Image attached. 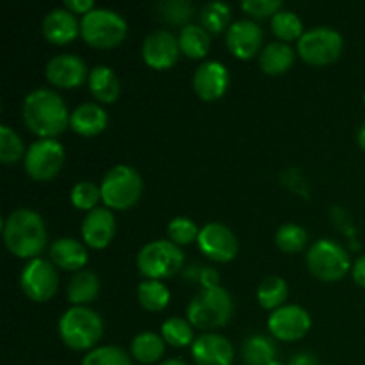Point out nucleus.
<instances>
[{"instance_id":"f257e3e1","label":"nucleus","mask_w":365,"mask_h":365,"mask_svg":"<svg viewBox=\"0 0 365 365\" xmlns=\"http://www.w3.org/2000/svg\"><path fill=\"white\" fill-rule=\"evenodd\" d=\"M71 113L57 91L38 88L29 93L21 106V118L29 130L39 139H56L70 127Z\"/></svg>"},{"instance_id":"f03ea898","label":"nucleus","mask_w":365,"mask_h":365,"mask_svg":"<svg viewBox=\"0 0 365 365\" xmlns=\"http://www.w3.org/2000/svg\"><path fill=\"white\" fill-rule=\"evenodd\" d=\"M4 245L14 257L38 259L46 246V227L43 217L32 209H16L4 220Z\"/></svg>"},{"instance_id":"7ed1b4c3","label":"nucleus","mask_w":365,"mask_h":365,"mask_svg":"<svg viewBox=\"0 0 365 365\" xmlns=\"http://www.w3.org/2000/svg\"><path fill=\"white\" fill-rule=\"evenodd\" d=\"M234 316V299L225 287L202 289L189 302L185 317L192 328H198L203 334L223 328Z\"/></svg>"},{"instance_id":"20e7f679","label":"nucleus","mask_w":365,"mask_h":365,"mask_svg":"<svg viewBox=\"0 0 365 365\" xmlns=\"http://www.w3.org/2000/svg\"><path fill=\"white\" fill-rule=\"evenodd\" d=\"M57 331L64 344L73 351L95 349L103 335V321L100 314L89 307H70L61 316Z\"/></svg>"},{"instance_id":"39448f33","label":"nucleus","mask_w":365,"mask_h":365,"mask_svg":"<svg viewBox=\"0 0 365 365\" xmlns=\"http://www.w3.org/2000/svg\"><path fill=\"white\" fill-rule=\"evenodd\" d=\"M128 34V24L120 13L106 7H95L82 16L81 36L89 46L98 50L116 48Z\"/></svg>"},{"instance_id":"423d86ee","label":"nucleus","mask_w":365,"mask_h":365,"mask_svg":"<svg viewBox=\"0 0 365 365\" xmlns=\"http://www.w3.org/2000/svg\"><path fill=\"white\" fill-rule=\"evenodd\" d=\"M143 177L128 164H116L102 178L100 191L107 209L127 210L139 202L143 195Z\"/></svg>"},{"instance_id":"0eeeda50","label":"nucleus","mask_w":365,"mask_h":365,"mask_svg":"<svg viewBox=\"0 0 365 365\" xmlns=\"http://www.w3.org/2000/svg\"><path fill=\"white\" fill-rule=\"evenodd\" d=\"M185 257L180 246L171 242L170 239L152 241L139 250L135 257L138 269L146 280H166L180 273L184 267Z\"/></svg>"},{"instance_id":"6e6552de","label":"nucleus","mask_w":365,"mask_h":365,"mask_svg":"<svg viewBox=\"0 0 365 365\" xmlns=\"http://www.w3.org/2000/svg\"><path fill=\"white\" fill-rule=\"evenodd\" d=\"M307 267L321 282H339L351 273V259L334 239H319L307 252Z\"/></svg>"},{"instance_id":"1a4fd4ad","label":"nucleus","mask_w":365,"mask_h":365,"mask_svg":"<svg viewBox=\"0 0 365 365\" xmlns=\"http://www.w3.org/2000/svg\"><path fill=\"white\" fill-rule=\"evenodd\" d=\"M344 39L337 29L314 27L305 31L298 41V53L305 63L314 66H327L341 57Z\"/></svg>"},{"instance_id":"9d476101","label":"nucleus","mask_w":365,"mask_h":365,"mask_svg":"<svg viewBox=\"0 0 365 365\" xmlns=\"http://www.w3.org/2000/svg\"><path fill=\"white\" fill-rule=\"evenodd\" d=\"M20 287L31 302H50L59 289L57 267L53 266L52 260L41 259V257L29 260L21 269Z\"/></svg>"},{"instance_id":"9b49d317","label":"nucleus","mask_w":365,"mask_h":365,"mask_svg":"<svg viewBox=\"0 0 365 365\" xmlns=\"http://www.w3.org/2000/svg\"><path fill=\"white\" fill-rule=\"evenodd\" d=\"M63 145L57 139H38L29 146L25 153L24 166L32 180L46 182L59 175L64 164Z\"/></svg>"},{"instance_id":"f8f14e48","label":"nucleus","mask_w":365,"mask_h":365,"mask_svg":"<svg viewBox=\"0 0 365 365\" xmlns=\"http://www.w3.org/2000/svg\"><path fill=\"white\" fill-rule=\"evenodd\" d=\"M196 245L207 259L220 264L234 260L239 252V241L232 228L220 221H210V223L203 225Z\"/></svg>"},{"instance_id":"ddd939ff","label":"nucleus","mask_w":365,"mask_h":365,"mask_svg":"<svg viewBox=\"0 0 365 365\" xmlns=\"http://www.w3.org/2000/svg\"><path fill=\"white\" fill-rule=\"evenodd\" d=\"M271 335L282 342H296L305 337L312 328V317L303 307L284 305L271 312L267 319Z\"/></svg>"},{"instance_id":"4468645a","label":"nucleus","mask_w":365,"mask_h":365,"mask_svg":"<svg viewBox=\"0 0 365 365\" xmlns=\"http://www.w3.org/2000/svg\"><path fill=\"white\" fill-rule=\"evenodd\" d=\"M143 61L153 70H168L175 66L180 57V43L178 36L168 29H159V31L150 32L143 41Z\"/></svg>"},{"instance_id":"2eb2a0df","label":"nucleus","mask_w":365,"mask_h":365,"mask_svg":"<svg viewBox=\"0 0 365 365\" xmlns=\"http://www.w3.org/2000/svg\"><path fill=\"white\" fill-rule=\"evenodd\" d=\"M45 77L56 88L75 89L88 81L89 70L82 57L75 53H59L46 63Z\"/></svg>"},{"instance_id":"dca6fc26","label":"nucleus","mask_w":365,"mask_h":365,"mask_svg":"<svg viewBox=\"0 0 365 365\" xmlns=\"http://www.w3.org/2000/svg\"><path fill=\"white\" fill-rule=\"evenodd\" d=\"M227 48L234 57L250 61L260 53L264 43V32L253 20H237L227 31Z\"/></svg>"},{"instance_id":"f3484780","label":"nucleus","mask_w":365,"mask_h":365,"mask_svg":"<svg viewBox=\"0 0 365 365\" xmlns=\"http://www.w3.org/2000/svg\"><path fill=\"white\" fill-rule=\"evenodd\" d=\"M230 84V73L220 61H203L192 75V89L203 102L220 100Z\"/></svg>"},{"instance_id":"a211bd4d","label":"nucleus","mask_w":365,"mask_h":365,"mask_svg":"<svg viewBox=\"0 0 365 365\" xmlns=\"http://www.w3.org/2000/svg\"><path fill=\"white\" fill-rule=\"evenodd\" d=\"M191 355L196 365H232L235 359L234 346L216 331L198 335L191 346Z\"/></svg>"},{"instance_id":"6ab92c4d","label":"nucleus","mask_w":365,"mask_h":365,"mask_svg":"<svg viewBox=\"0 0 365 365\" xmlns=\"http://www.w3.org/2000/svg\"><path fill=\"white\" fill-rule=\"evenodd\" d=\"M82 241L88 248L103 250L113 242L116 235V217L107 207H98L86 214L81 227Z\"/></svg>"},{"instance_id":"aec40b11","label":"nucleus","mask_w":365,"mask_h":365,"mask_svg":"<svg viewBox=\"0 0 365 365\" xmlns=\"http://www.w3.org/2000/svg\"><path fill=\"white\" fill-rule=\"evenodd\" d=\"M43 38L52 45H68L81 34V21L66 7L48 11L41 21Z\"/></svg>"},{"instance_id":"412c9836","label":"nucleus","mask_w":365,"mask_h":365,"mask_svg":"<svg viewBox=\"0 0 365 365\" xmlns=\"http://www.w3.org/2000/svg\"><path fill=\"white\" fill-rule=\"evenodd\" d=\"M107 123H109L107 110L98 102L81 103V106L71 110L70 128L75 134L84 135V138L102 134L107 128Z\"/></svg>"},{"instance_id":"4be33fe9","label":"nucleus","mask_w":365,"mask_h":365,"mask_svg":"<svg viewBox=\"0 0 365 365\" xmlns=\"http://www.w3.org/2000/svg\"><path fill=\"white\" fill-rule=\"evenodd\" d=\"M48 253L53 266L64 271H75V273L84 269L89 259L86 245L71 237H61L53 241Z\"/></svg>"},{"instance_id":"5701e85b","label":"nucleus","mask_w":365,"mask_h":365,"mask_svg":"<svg viewBox=\"0 0 365 365\" xmlns=\"http://www.w3.org/2000/svg\"><path fill=\"white\" fill-rule=\"evenodd\" d=\"M88 86L93 98L98 100V103H114L121 91V84L116 71L110 66H106V64H98V66L89 71Z\"/></svg>"},{"instance_id":"b1692460","label":"nucleus","mask_w":365,"mask_h":365,"mask_svg":"<svg viewBox=\"0 0 365 365\" xmlns=\"http://www.w3.org/2000/svg\"><path fill=\"white\" fill-rule=\"evenodd\" d=\"M294 50L289 43L271 41L260 50L259 66L266 75L277 77V75H284L285 71L291 70V66L294 64Z\"/></svg>"},{"instance_id":"393cba45","label":"nucleus","mask_w":365,"mask_h":365,"mask_svg":"<svg viewBox=\"0 0 365 365\" xmlns=\"http://www.w3.org/2000/svg\"><path fill=\"white\" fill-rule=\"evenodd\" d=\"M100 294V278L95 271L82 269L68 282L66 296L73 307H88Z\"/></svg>"},{"instance_id":"a878e982","label":"nucleus","mask_w":365,"mask_h":365,"mask_svg":"<svg viewBox=\"0 0 365 365\" xmlns=\"http://www.w3.org/2000/svg\"><path fill=\"white\" fill-rule=\"evenodd\" d=\"M166 342L155 331H141L132 339L130 356L139 364H157L164 355Z\"/></svg>"},{"instance_id":"bb28decb","label":"nucleus","mask_w":365,"mask_h":365,"mask_svg":"<svg viewBox=\"0 0 365 365\" xmlns=\"http://www.w3.org/2000/svg\"><path fill=\"white\" fill-rule=\"evenodd\" d=\"M180 50L189 59H203L210 52V34L200 24H189L178 32Z\"/></svg>"},{"instance_id":"cd10ccee","label":"nucleus","mask_w":365,"mask_h":365,"mask_svg":"<svg viewBox=\"0 0 365 365\" xmlns=\"http://www.w3.org/2000/svg\"><path fill=\"white\" fill-rule=\"evenodd\" d=\"M241 355L246 365H269L277 360V346L266 335H250L241 346Z\"/></svg>"},{"instance_id":"c85d7f7f","label":"nucleus","mask_w":365,"mask_h":365,"mask_svg":"<svg viewBox=\"0 0 365 365\" xmlns=\"http://www.w3.org/2000/svg\"><path fill=\"white\" fill-rule=\"evenodd\" d=\"M287 296V282L282 277H278V274L266 277L260 282L259 289H257V302H259V305L262 307L264 310H269V312L282 309V307L285 305Z\"/></svg>"},{"instance_id":"c756f323","label":"nucleus","mask_w":365,"mask_h":365,"mask_svg":"<svg viewBox=\"0 0 365 365\" xmlns=\"http://www.w3.org/2000/svg\"><path fill=\"white\" fill-rule=\"evenodd\" d=\"M171 292L163 282L143 280L138 287V302L146 312H163L170 305Z\"/></svg>"},{"instance_id":"7c9ffc66","label":"nucleus","mask_w":365,"mask_h":365,"mask_svg":"<svg viewBox=\"0 0 365 365\" xmlns=\"http://www.w3.org/2000/svg\"><path fill=\"white\" fill-rule=\"evenodd\" d=\"M160 337L171 348H185L195 342V328L187 317H168L160 327Z\"/></svg>"},{"instance_id":"2f4dec72","label":"nucleus","mask_w":365,"mask_h":365,"mask_svg":"<svg viewBox=\"0 0 365 365\" xmlns=\"http://www.w3.org/2000/svg\"><path fill=\"white\" fill-rule=\"evenodd\" d=\"M271 31L277 36L278 41L291 43L299 41L305 31H303V21L299 20L298 14L294 11L282 9L271 18Z\"/></svg>"},{"instance_id":"473e14b6","label":"nucleus","mask_w":365,"mask_h":365,"mask_svg":"<svg viewBox=\"0 0 365 365\" xmlns=\"http://www.w3.org/2000/svg\"><path fill=\"white\" fill-rule=\"evenodd\" d=\"M200 25L205 29L209 34H221V32L230 27L232 11L228 4L225 2H207L200 9Z\"/></svg>"},{"instance_id":"72a5a7b5","label":"nucleus","mask_w":365,"mask_h":365,"mask_svg":"<svg viewBox=\"0 0 365 365\" xmlns=\"http://www.w3.org/2000/svg\"><path fill=\"white\" fill-rule=\"evenodd\" d=\"M157 16L168 25L185 27L195 16V6L189 0H164L157 6Z\"/></svg>"},{"instance_id":"f704fd0d","label":"nucleus","mask_w":365,"mask_h":365,"mask_svg":"<svg viewBox=\"0 0 365 365\" xmlns=\"http://www.w3.org/2000/svg\"><path fill=\"white\" fill-rule=\"evenodd\" d=\"M274 242H277L278 250H282L284 253H298L309 242V234L302 225L285 223L277 230Z\"/></svg>"},{"instance_id":"c9c22d12","label":"nucleus","mask_w":365,"mask_h":365,"mask_svg":"<svg viewBox=\"0 0 365 365\" xmlns=\"http://www.w3.org/2000/svg\"><path fill=\"white\" fill-rule=\"evenodd\" d=\"M70 200L75 209L91 212V210L98 209V203L102 200V191H100V187L95 182L81 180L71 189Z\"/></svg>"},{"instance_id":"e433bc0d","label":"nucleus","mask_w":365,"mask_h":365,"mask_svg":"<svg viewBox=\"0 0 365 365\" xmlns=\"http://www.w3.org/2000/svg\"><path fill=\"white\" fill-rule=\"evenodd\" d=\"M24 141L20 135L7 125L0 127V163L4 164H14L20 159H25Z\"/></svg>"},{"instance_id":"4c0bfd02","label":"nucleus","mask_w":365,"mask_h":365,"mask_svg":"<svg viewBox=\"0 0 365 365\" xmlns=\"http://www.w3.org/2000/svg\"><path fill=\"white\" fill-rule=\"evenodd\" d=\"M200 230L202 228H198V225L192 220L185 216H177L168 223L166 232L171 242H175L177 246H189L198 241Z\"/></svg>"},{"instance_id":"58836bf2","label":"nucleus","mask_w":365,"mask_h":365,"mask_svg":"<svg viewBox=\"0 0 365 365\" xmlns=\"http://www.w3.org/2000/svg\"><path fill=\"white\" fill-rule=\"evenodd\" d=\"M81 365H132V359L118 346H100L91 349Z\"/></svg>"},{"instance_id":"ea45409f","label":"nucleus","mask_w":365,"mask_h":365,"mask_svg":"<svg viewBox=\"0 0 365 365\" xmlns=\"http://www.w3.org/2000/svg\"><path fill=\"white\" fill-rule=\"evenodd\" d=\"M241 9L248 16L262 20V18H273L278 11L284 9V4L280 0H245L241 4Z\"/></svg>"},{"instance_id":"a19ab883","label":"nucleus","mask_w":365,"mask_h":365,"mask_svg":"<svg viewBox=\"0 0 365 365\" xmlns=\"http://www.w3.org/2000/svg\"><path fill=\"white\" fill-rule=\"evenodd\" d=\"M64 7L68 11H71L73 14H82L86 16L88 13H91L95 9V2L93 0H66L64 2Z\"/></svg>"},{"instance_id":"79ce46f5","label":"nucleus","mask_w":365,"mask_h":365,"mask_svg":"<svg viewBox=\"0 0 365 365\" xmlns=\"http://www.w3.org/2000/svg\"><path fill=\"white\" fill-rule=\"evenodd\" d=\"M198 282L202 284V289H210L217 287L220 285V274L212 267H203L198 273Z\"/></svg>"},{"instance_id":"37998d69","label":"nucleus","mask_w":365,"mask_h":365,"mask_svg":"<svg viewBox=\"0 0 365 365\" xmlns=\"http://www.w3.org/2000/svg\"><path fill=\"white\" fill-rule=\"evenodd\" d=\"M351 277H353V280H355L356 285H360V287L365 289V255L359 257V259H356V262L353 264Z\"/></svg>"},{"instance_id":"c03bdc74","label":"nucleus","mask_w":365,"mask_h":365,"mask_svg":"<svg viewBox=\"0 0 365 365\" xmlns=\"http://www.w3.org/2000/svg\"><path fill=\"white\" fill-rule=\"evenodd\" d=\"M289 365H319V360L314 353L310 351H299L289 360Z\"/></svg>"},{"instance_id":"a18cd8bd","label":"nucleus","mask_w":365,"mask_h":365,"mask_svg":"<svg viewBox=\"0 0 365 365\" xmlns=\"http://www.w3.org/2000/svg\"><path fill=\"white\" fill-rule=\"evenodd\" d=\"M356 143H359L360 148H362L364 152H365V121H364L362 125H360L359 134H356Z\"/></svg>"},{"instance_id":"49530a36","label":"nucleus","mask_w":365,"mask_h":365,"mask_svg":"<svg viewBox=\"0 0 365 365\" xmlns=\"http://www.w3.org/2000/svg\"><path fill=\"white\" fill-rule=\"evenodd\" d=\"M159 365H187L184 360H178V359H171V360H164Z\"/></svg>"},{"instance_id":"de8ad7c7","label":"nucleus","mask_w":365,"mask_h":365,"mask_svg":"<svg viewBox=\"0 0 365 365\" xmlns=\"http://www.w3.org/2000/svg\"><path fill=\"white\" fill-rule=\"evenodd\" d=\"M269 365H284V364H282L280 360H273V362H271Z\"/></svg>"},{"instance_id":"09e8293b","label":"nucleus","mask_w":365,"mask_h":365,"mask_svg":"<svg viewBox=\"0 0 365 365\" xmlns=\"http://www.w3.org/2000/svg\"><path fill=\"white\" fill-rule=\"evenodd\" d=\"M364 103H365V95H364Z\"/></svg>"}]
</instances>
